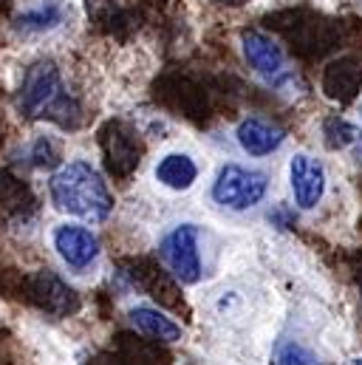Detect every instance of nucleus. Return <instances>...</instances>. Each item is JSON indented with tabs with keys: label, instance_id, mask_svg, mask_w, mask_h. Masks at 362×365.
<instances>
[{
	"label": "nucleus",
	"instance_id": "obj_1",
	"mask_svg": "<svg viewBox=\"0 0 362 365\" xmlns=\"http://www.w3.org/2000/svg\"><path fill=\"white\" fill-rule=\"evenodd\" d=\"M48 195L51 204L60 212L86 218V221H105L113 212V192L108 190L105 179L99 176L96 168H90L88 162L74 159L68 165H63L51 182H48Z\"/></svg>",
	"mask_w": 362,
	"mask_h": 365
},
{
	"label": "nucleus",
	"instance_id": "obj_2",
	"mask_svg": "<svg viewBox=\"0 0 362 365\" xmlns=\"http://www.w3.org/2000/svg\"><path fill=\"white\" fill-rule=\"evenodd\" d=\"M17 108L29 119H48L68 130L80 128V122H83V110H80L77 99L66 91L60 68L51 60H40L31 68H26Z\"/></svg>",
	"mask_w": 362,
	"mask_h": 365
},
{
	"label": "nucleus",
	"instance_id": "obj_3",
	"mask_svg": "<svg viewBox=\"0 0 362 365\" xmlns=\"http://www.w3.org/2000/svg\"><path fill=\"white\" fill-rule=\"evenodd\" d=\"M269 179L261 170H249L244 165H224L212 182V201L227 210H249L264 201Z\"/></svg>",
	"mask_w": 362,
	"mask_h": 365
},
{
	"label": "nucleus",
	"instance_id": "obj_4",
	"mask_svg": "<svg viewBox=\"0 0 362 365\" xmlns=\"http://www.w3.org/2000/svg\"><path fill=\"white\" fill-rule=\"evenodd\" d=\"M241 51L247 66L272 88H289L291 83H297L294 71L289 68V60L283 54V48L277 46V40H272L264 31H244L241 34Z\"/></svg>",
	"mask_w": 362,
	"mask_h": 365
},
{
	"label": "nucleus",
	"instance_id": "obj_5",
	"mask_svg": "<svg viewBox=\"0 0 362 365\" xmlns=\"http://www.w3.org/2000/svg\"><path fill=\"white\" fill-rule=\"evenodd\" d=\"M99 148L105 156V170L113 179H128L139 168L142 153H145L139 133L128 128L125 122H108L99 130Z\"/></svg>",
	"mask_w": 362,
	"mask_h": 365
},
{
	"label": "nucleus",
	"instance_id": "obj_6",
	"mask_svg": "<svg viewBox=\"0 0 362 365\" xmlns=\"http://www.w3.org/2000/svg\"><path fill=\"white\" fill-rule=\"evenodd\" d=\"M159 255L179 283L192 286L201 280V252H198L195 224H179L173 232H167L159 244Z\"/></svg>",
	"mask_w": 362,
	"mask_h": 365
},
{
	"label": "nucleus",
	"instance_id": "obj_7",
	"mask_svg": "<svg viewBox=\"0 0 362 365\" xmlns=\"http://www.w3.org/2000/svg\"><path fill=\"white\" fill-rule=\"evenodd\" d=\"M122 272L133 280V286H139L145 294H150L159 306L170 309V312H187L184 300H181V283L170 272H165L159 267V261L153 258H128L122 261Z\"/></svg>",
	"mask_w": 362,
	"mask_h": 365
},
{
	"label": "nucleus",
	"instance_id": "obj_8",
	"mask_svg": "<svg viewBox=\"0 0 362 365\" xmlns=\"http://www.w3.org/2000/svg\"><path fill=\"white\" fill-rule=\"evenodd\" d=\"M23 292L37 309L51 317H71L80 312V294L51 269H40L23 277Z\"/></svg>",
	"mask_w": 362,
	"mask_h": 365
},
{
	"label": "nucleus",
	"instance_id": "obj_9",
	"mask_svg": "<svg viewBox=\"0 0 362 365\" xmlns=\"http://www.w3.org/2000/svg\"><path fill=\"white\" fill-rule=\"evenodd\" d=\"M289 182H291L294 204L300 210H314L326 192V170L314 156L297 153L289 162Z\"/></svg>",
	"mask_w": 362,
	"mask_h": 365
},
{
	"label": "nucleus",
	"instance_id": "obj_10",
	"mask_svg": "<svg viewBox=\"0 0 362 365\" xmlns=\"http://www.w3.org/2000/svg\"><path fill=\"white\" fill-rule=\"evenodd\" d=\"M54 250L60 252V258H63L71 269L83 272V269H88L90 264L96 261V255H99V241H96V235L90 232L88 227L63 224V227L54 230Z\"/></svg>",
	"mask_w": 362,
	"mask_h": 365
},
{
	"label": "nucleus",
	"instance_id": "obj_11",
	"mask_svg": "<svg viewBox=\"0 0 362 365\" xmlns=\"http://www.w3.org/2000/svg\"><path fill=\"white\" fill-rule=\"evenodd\" d=\"M170 363V354H165L159 349V343H145V340H136V337H128V334H119L113 340V346L102 354H96L90 365H167Z\"/></svg>",
	"mask_w": 362,
	"mask_h": 365
},
{
	"label": "nucleus",
	"instance_id": "obj_12",
	"mask_svg": "<svg viewBox=\"0 0 362 365\" xmlns=\"http://www.w3.org/2000/svg\"><path fill=\"white\" fill-rule=\"evenodd\" d=\"M235 136H238V145L244 148V153H249V156H269L286 139V133L264 116H247L238 125Z\"/></svg>",
	"mask_w": 362,
	"mask_h": 365
},
{
	"label": "nucleus",
	"instance_id": "obj_13",
	"mask_svg": "<svg viewBox=\"0 0 362 365\" xmlns=\"http://www.w3.org/2000/svg\"><path fill=\"white\" fill-rule=\"evenodd\" d=\"M68 6L66 0H34L26 9H20V14L14 17V29L23 34H43V31H54L57 26L66 23L68 17Z\"/></svg>",
	"mask_w": 362,
	"mask_h": 365
},
{
	"label": "nucleus",
	"instance_id": "obj_14",
	"mask_svg": "<svg viewBox=\"0 0 362 365\" xmlns=\"http://www.w3.org/2000/svg\"><path fill=\"white\" fill-rule=\"evenodd\" d=\"M130 326L150 337L153 343H176L181 340V326L176 320H170L165 312L153 309V306H136L130 309Z\"/></svg>",
	"mask_w": 362,
	"mask_h": 365
},
{
	"label": "nucleus",
	"instance_id": "obj_15",
	"mask_svg": "<svg viewBox=\"0 0 362 365\" xmlns=\"http://www.w3.org/2000/svg\"><path fill=\"white\" fill-rule=\"evenodd\" d=\"M195 179H198V165L187 153H167L156 165V182L167 190H176V192L190 190Z\"/></svg>",
	"mask_w": 362,
	"mask_h": 365
},
{
	"label": "nucleus",
	"instance_id": "obj_16",
	"mask_svg": "<svg viewBox=\"0 0 362 365\" xmlns=\"http://www.w3.org/2000/svg\"><path fill=\"white\" fill-rule=\"evenodd\" d=\"M362 83V71L357 68L354 60H343V63H334L326 74V91L331 99H340V102H348L357 96V88Z\"/></svg>",
	"mask_w": 362,
	"mask_h": 365
},
{
	"label": "nucleus",
	"instance_id": "obj_17",
	"mask_svg": "<svg viewBox=\"0 0 362 365\" xmlns=\"http://www.w3.org/2000/svg\"><path fill=\"white\" fill-rule=\"evenodd\" d=\"M272 365H323L311 349L297 340H277L272 349Z\"/></svg>",
	"mask_w": 362,
	"mask_h": 365
},
{
	"label": "nucleus",
	"instance_id": "obj_18",
	"mask_svg": "<svg viewBox=\"0 0 362 365\" xmlns=\"http://www.w3.org/2000/svg\"><path fill=\"white\" fill-rule=\"evenodd\" d=\"M323 142H326L329 150H346L348 145L357 142V128L348 119L331 116V119L323 122Z\"/></svg>",
	"mask_w": 362,
	"mask_h": 365
},
{
	"label": "nucleus",
	"instance_id": "obj_19",
	"mask_svg": "<svg viewBox=\"0 0 362 365\" xmlns=\"http://www.w3.org/2000/svg\"><path fill=\"white\" fill-rule=\"evenodd\" d=\"M31 159H34L37 168H54V165L60 162V148H57V142L48 139V136L37 139V145H34V150H31Z\"/></svg>",
	"mask_w": 362,
	"mask_h": 365
},
{
	"label": "nucleus",
	"instance_id": "obj_20",
	"mask_svg": "<svg viewBox=\"0 0 362 365\" xmlns=\"http://www.w3.org/2000/svg\"><path fill=\"white\" fill-rule=\"evenodd\" d=\"M215 3H229V6H241V3H249V0H215Z\"/></svg>",
	"mask_w": 362,
	"mask_h": 365
},
{
	"label": "nucleus",
	"instance_id": "obj_21",
	"mask_svg": "<svg viewBox=\"0 0 362 365\" xmlns=\"http://www.w3.org/2000/svg\"><path fill=\"white\" fill-rule=\"evenodd\" d=\"M351 365H362V360H351Z\"/></svg>",
	"mask_w": 362,
	"mask_h": 365
},
{
	"label": "nucleus",
	"instance_id": "obj_22",
	"mask_svg": "<svg viewBox=\"0 0 362 365\" xmlns=\"http://www.w3.org/2000/svg\"><path fill=\"white\" fill-rule=\"evenodd\" d=\"M360 289H362V283H360Z\"/></svg>",
	"mask_w": 362,
	"mask_h": 365
}]
</instances>
